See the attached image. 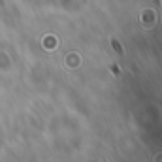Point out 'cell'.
<instances>
[{
  "mask_svg": "<svg viewBox=\"0 0 162 162\" xmlns=\"http://www.w3.org/2000/svg\"><path fill=\"white\" fill-rule=\"evenodd\" d=\"M113 47H115V51L119 53V55H123V49H121V45H119V43L115 42V40H113Z\"/></svg>",
  "mask_w": 162,
  "mask_h": 162,
  "instance_id": "1",
  "label": "cell"
}]
</instances>
